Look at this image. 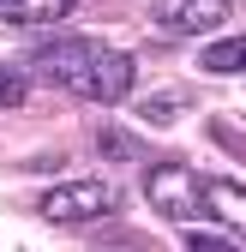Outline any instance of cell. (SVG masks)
Instances as JSON below:
<instances>
[{"label": "cell", "mask_w": 246, "mask_h": 252, "mask_svg": "<svg viewBox=\"0 0 246 252\" xmlns=\"http://www.w3.org/2000/svg\"><path fill=\"white\" fill-rule=\"evenodd\" d=\"M186 252H234V246L216 240V234H204V228H192V234H186Z\"/></svg>", "instance_id": "9"}, {"label": "cell", "mask_w": 246, "mask_h": 252, "mask_svg": "<svg viewBox=\"0 0 246 252\" xmlns=\"http://www.w3.org/2000/svg\"><path fill=\"white\" fill-rule=\"evenodd\" d=\"M222 18H228V0H156V24L162 30H180V36L216 30Z\"/></svg>", "instance_id": "4"}, {"label": "cell", "mask_w": 246, "mask_h": 252, "mask_svg": "<svg viewBox=\"0 0 246 252\" xmlns=\"http://www.w3.org/2000/svg\"><path fill=\"white\" fill-rule=\"evenodd\" d=\"M96 150H102V156H132V138H120V132H96Z\"/></svg>", "instance_id": "10"}, {"label": "cell", "mask_w": 246, "mask_h": 252, "mask_svg": "<svg viewBox=\"0 0 246 252\" xmlns=\"http://www.w3.org/2000/svg\"><path fill=\"white\" fill-rule=\"evenodd\" d=\"M18 102H24V78L12 66H0V108H18Z\"/></svg>", "instance_id": "8"}, {"label": "cell", "mask_w": 246, "mask_h": 252, "mask_svg": "<svg viewBox=\"0 0 246 252\" xmlns=\"http://www.w3.org/2000/svg\"><path fill=\"white\" fill-rule=\"evenodd\" d=\"M204 72H246V36H222L204 48Z\"/></svg>", "instance_id": "7"}, {"label": "cell", "mask_w": 246, "mask_h": 252, "mask_svg": "<svg viewBox=\"0 0 246 252\" xmlns=\"http://www.w3.org/2000/svg\"><path fill=\"white\" fill-rule=\"evenodd\" d=\"M30 72H42L48 84L72 90L84 102H126L132 96V60L108 48V42H90V36H60V42H42L30 54Z\"/></svg>", "instance_id": "1"}, {"label": "cell", "mask_w": 246, "mask_h": 252, "mask_svg": "<svg viewBox=\"0 0 246 252\" xmlns=\"http://www.w3.org/2000/svg\"><path fill=\"white\" fill-rule=\"evenodd\" d=\"M36 210L48 222H96V216L114 210V186L108 180H66V186H54V192H42Z\"/></svg>", "instance_id": "2"}, {"label": "cell", "mask_w": 246, "mask_h": 252, "mask_svg": "<svg viewBox=\"0 0 246 252\" xmlns=\"http://www.w3.org/2000/svg\"><path fill=\"white\" fill-rule=\"evenodd\" d=\"M174 108H180V102H174V96H162V102H144V120H168V114H174Z\"/></svg>", "instance_id": "11"}, {"label": "cell", "mask_w": 246, "mask_h": 252, "mask_svg": "<svg viewBox=\"0 0 246 252\" xmlns=\"http://www.w3.org/2000/svg\"><path fill=\"white\" fill-rule=\"evenodd\" d=\"M198 204L210 210V222H228V228H240L246 234V186L240 180H198Z\"/></svg>", "instance_id": "5"}, {"label": "cell", "mask_w": 246, "mask_h": 252, "mask_svg": "<svg viewBox=\"0 0 246 252\" xmlns=\"http://www.w3.org/2000/svg\"><path fill=\"white\" fill-rule=\"evenodd\" d=\"M72 12H78V0H0L6 24H60Z\"/></svg>", "instance_id": "6"}, {"label": "cell", "mask_w": 246, "mask_h": 252, "mask_svg": "<svg viewBox=\"0 0 246 252\" xmlns=\"http://www.w3.org/2000/svg\"><path fill=\"white\" fill-rule=\"evenodd\" d=\"M144 192H150V204H156L168 222H204V204H198V174H186L180 162L150 168Z\"/></svg>", "instance_id": "3"}]
</instances>
